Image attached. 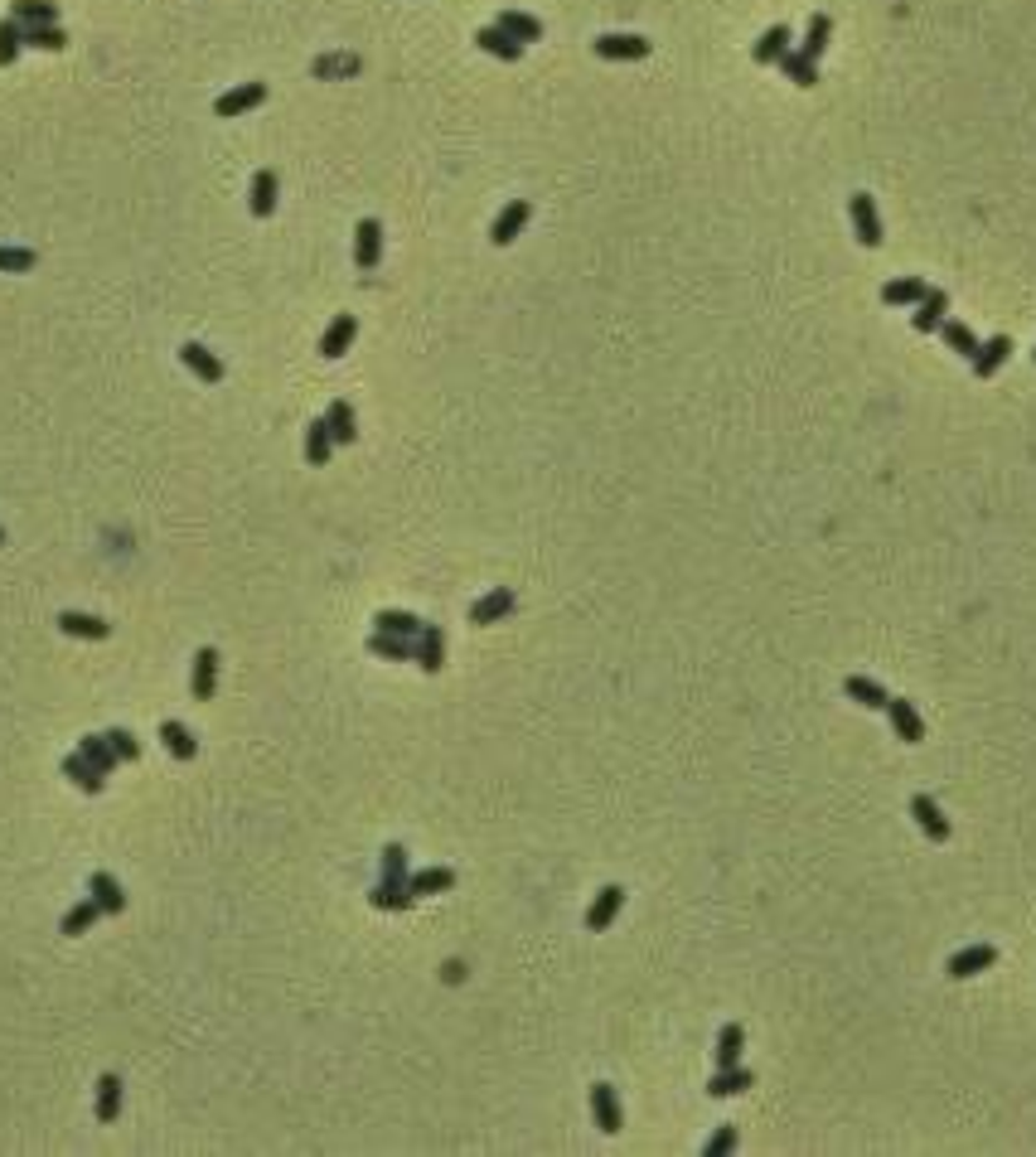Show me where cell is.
Instances as JSON below:
<instances>
[{
  "label": "cell",
  "instance_id": "ac0fdd59",
  "mask_svg": "<svg viewBox=\"0 0 1036 1157\" xmlns=\"http://www.w3.org/2000/svg\"><path fill=\"white\" fill-rule=\"evenodd\" d=\"M325 426H330L335 446H354V441H359V417H354V407H349L344 397H335V402H330V412H325Z\"/></svg>",
  "mask_w": 1036,
  "mask_h": 1157
},
{
  "label": "cell",
  "instance_id": "7dc6e473",
  "mask_svg": "<svg viewBox=\"0 0 1036 1157\" xmlns=\"http://www.w3.org/2000/svg\"><path fill=\"white\" fill-rule=\"evenodd\" d=\"M732 1148H737V1129H732V1124H722V1129H717V1134L702 1143V1153H707V1157H727Z\"/></svg>",
  "mask_w": 1036,
  "mask_h": 1157
},
{
  "label": "cell",
  "instance_id": "8d00e7d4",
  "mask_svg": "<svg viewBox=\"0 0 1036 1157\" xmlns=\"http://www.w3.org/2000/svg\"><path fill=\"white\" fill-rule=\"evenodd\" d=\"M828 39H833V20H828V15H814V20H809V29H804V44H799V54L818 63V54L828 49Z\"/></svg>",
  "mask_w": 1036,
  "mask_h": 1157
},
{
  "label": "cell",
  "instance_id": "8fae6325",
  "mask_svg": "<svg viewBox=\"0 0 1036 1157\" xmlns=\"http://www.w3.org/2000/svg\"><path fill=\"white\" fill-rule=\"evenodd\" d=\"M518 596L509 591V586H495V591H485L475 606H470V625H495V620H504V616H514Z\"/></svg>",
  "mask_w": 1036,
  "mask_h": 1157
},
{
  "label": "cell",
  "instance_id": "4dcf8cb0",
  "mask_svg": "<svg viewBox=\"0 0 1036 1157\" xmlns=\"http://www.w3.org/2000/svg\"><path fill=\"white\" fill-rule=\"evenodd\" d=\"M789 39H794V34H789V24H771V29L756 39L751 59H756V63H779V54H784V49H794Z\"/></svg>",
  "mask_w": 1036,
  "mask_h": 1157
},
{
  "label": "cell",
  "instance_id": "277c9868",
  "mask_svg": "<svg viewBox=\"0 0 1036 1157\" xmlns=\"http://www.w3.org/2000/svg\"><path fill=\"white\" fill-rule=\"evenodd\" d=\"M591 1119H596L601 1134H620L625 1114H620V1095H616V1085H606V1080L591 1085Z\"/></svg>",
  "mask_w": 1036,
  "mask_h": 1157
},
{
  "label": "cell",
  "instance_id": "5bb4252c",
  "mask_svg": "<svg viewBox=\"0 0 1036 1157\" xmlns=\"http://www.w3.org/2000/svg\"><path fill=\"white\" fill-rule=\"evenodd\" d=\"M887 717H892V732H897L906 746H920V741H925V722H920L915 702H906V698H892V702H887Z\"/></svg>",
  "mask_w": 1036,
  "mask_h": 1157
},
{
  "label": "cell",
  "instance_id": "30bf717a",
  "mask_svg": "<svg viewBox=\"0 0 1036 1157\" xmlns=\"http://www.w3.org/2000/svg\"><path fill=\"white\" fill-rule=\"evenodd\" d=\"M179 364H184V369H189L199 383H209V387L223 383V374H228V369H223V359H219L214 349H204V344H184V349H179Z\"/></svg>",
  "mask_w": 1036,
  "mask_h": 1157
},
{
  "label": "cell",
  "instance_id": "f6af8a7d",
  "mask_svg": "<svg viewBox=\"0 0 1036 1157\" xmlns=\"http://www.w3.org/2000/svg\"><path fill=\"white\" fill-rule=\"evenodd\" d=\"M107 737V746L117 751V761H140V741L131 737L127 727H112V732H102Z\"/></svg>",
  "mask_w": 1036,
  "mask_h": 1157
},
{
  "label": "cell",
  "instance_id": "484cf974",
  "mask_svg": "<svg viewBox=\"0 0 1036 1157\" xmlns=\"http://www.w3.org/2000/svg\"><path fill=\"white\" fill-rule=\"evenodd\" d=\"M751 1080H756V1075H751L746 1065H722V1070H717V1075L707 1080V1095H712V1099H727V1095H746V1090H751Z\"/></svg>",
  "mask_w": 1036,
  "mask_h": 1157
},
{
  "label": "cell",
  "instance_id": "ffe728a7",
  "mask_svg": "<svg viewBox=\"0 0 1036 1157\" xmlns=\"http://www.w3.org/2000/svg\"><path fill=\"white\" fill-rule=\"evenodd\" d=\"M944 310H949V296H944L939 286H930V291H925V300H920V305H915V315H910V320H915V335H935V330H939V320H944Z\"/></svg>",
  "mask_w": 1036,
  "mask_h": 1157
},
{
  "label": "cell",
  "instance_id": "7402d4cb",
  "mask_svg": "<svg viewBox=\"0 0 1036 1157\" xmlns=\"http://www.w3.org/2000/svg\"><path fill=\"white\" fill-rule=\"evenodd\" d=\"M495 24H499L509 39H518L523 49L542 39V20H538V15H523V10H499V20H495Z\"/></svg>",
  "mask_w": 1036,
  "mask_h": 1157
},
{
  "label": "cell",
  "instance_id": "f1b7e54d",
  "mask_svg": "<svg viewBox=\"0 0 1036 1157\" xmlns=\"http://www.w3.org/2000/svg\"><path fill=\"white\" fill-rule=\"evenodd\" d=\"M456 887V872L451 867H426V872H412L407 877V892L412 897H441V892H451Z\"/></svg>",
  "mask_w": 1036,
  "mask_h": 1157
},
{
  "label": "cell",
  "instance_id": "3957f363",
  "mask_svg": "<svg viewBox=\"0 0 1036 1157\" xmlns=\"http://www.w3.org/2000/svg\"><path fill=\"white\" fill-rule=\"evenodd\" d=\"M848 214H853V233H857V243L862 248H882V214H877V199L872 194H853V204H848Z\"/></svg>",
  "mask_w": 1036,
  "mask_h": 1157
},
{
  "label": "cell",
  "instance_id": "2e32d148",
  "mask_svg": "<svg viewBox=\"0 0 1036 1157\" xmlns=\"http://www.w3.org/2000/svg\"><path fill=\"white\" fill-rule=\"evenodd\" d=\"M620 905H625V887H601L596 900L586 905V930H611L616 915H620Z\"/></svg>",
  "mask_w": 1036,
  "mask_h": 1157
},
{
  "label": "cell",
  "instance_id": "603a6c76",
  "mask_svg": "<svg viewBox=\"0 0 1036 1157\" xmlns=\"http://www.w3.org/2000/svg\"><path fill=\"white\" fill-rule=\"evenodd\" d=\"M88 892L102 905V915H122V910H127V892L117 887L112 872H93V877H88Z\"/></svg>",
  "mask_w": 1036,
  "mask_h": 1157
},
{
  "label": "cell",
  "instance_id": "6da1fadb",
  "mask_svg": "<svg viewBox=\"0 0 1036 1157\" xmlns=\"http://www.w3.org/2000/svg\"><path fill=\"white\" fill-rule=\"evenodd\" d=\"M374 905L379 910H407L412 905V892H407V848L402 843H388L383 848V882H379V892H374Z\"/></svg>",
  "mask_w": 1036,
  "mask_h": 1157
},
{
  "label": "cell",
  "instance_id": "74e56055",
  "mask_svg": "<svg viewBox=\"0 0 1036 1157\" xmlns=\"http://www.w3.org/2000/svg\"><path fill=\"white\" fill-rule=\"evenodd\" d=\"M741 1046H746V1027H741V1022H727L722 1036H717V1070H722V1065H741Z\"/></svg>",
  "mask_w": 1036,
  "mask_h": 1157
},
{
  "label": "cell",
  "instance_id": "d6986e66",
  "mask_svg": "<svg viewBox=\"0 0 1036 1157\" xmlns=\"http://www.w3.org/2000/svg\"><path fill=\"white\" fill-rule=\"evenodd\" d=\"M63 775H68V779H73V784H78L83 794H102V789H107V775L98 771V766H93V761H88L83 751L63 756Z\"/></svg>",
  "mask_w": 1036,
  "mask_h": 1157
},
{
  "label": "cell",
  "instance_id": "e0dca14e",
  "mask_svg": "<svg viewBox=\"0 0 1036 1157\" xmlns=\"http://www.w3.org/2000/svg\"><path fill=\"white\" fill-rule=\"evenodd\" d=\"M417 663H421V673H441V668H446V630H441V625H421V635H417Z\"/></svg>",
  "mask_w": 1036,
  "mask_h": 1157
},
{
  "label": "cell",
  "instance_id": "44dd1931",
  "mask_svg": "<svg viewBox=\"0 0 1036 1157\" xmlns=\"http://www.w3.org/2000/svg\"><path fill=\"white\" fill-rule=\"evenodd\" d=\"M276 189H281L276 170H258V175H253V189H248V209H253V219H271V209H276Z\"/></svg>",
  "mask_w": 1036,
  "mask_h": 1157
},
{
  "label": "cell",
  "instance_id": "60d3db41",
  "mask_svg": "<svg viewBox=\"0 0 1036 1157\" xmlns=\"http://www.w3.org/2000/svg\"><path fill=\"white\" fill-rule=\"evenodd\" d=\"M20 49H24V24L15 15H5L0 20V68H10L20 59Z\"/></svg>",
  "mask_w": 1036,
  "mask_h": 1157
},
{
  "label": "cell",
  "instance_id": "e575fe53",
  "mask_svg": "<svg viewBox=\"0 0 1036 1157\" xmlns=\"http://www.w3.org/2000/svg\"><path fill=\"white\" fill-rule=\"evenodd\" d=\"M369 654H379V658H388V663H402V658H417V640L374 630V635H369Z\"/></svg>",
  "mask_w": 1036,
  "mask_h": 1157
},
{
  "label": "cell",
  "instance_id": "1f68e13d",
  "mask_svg": "<svg viewBox=\"0 0 1036 1157\" xmlns=\"http://www.w3.org/2000/svg\"><path fill=\"white\" fill-rule=\"evenodd\" d=\"M779 73H784L794 88H814V83H818V68H814V59H804L799 49H784V54H779Z\"/></svg>",
  "mask_w": 1036,
  "mask_h": 1157
},
{
  "label": "cell",
  "instance_id": "c3c4849f",
  "mask_svg": "<svg viewBox=\"0 0 1036 1157\" xmlns=\"http://www.w3.org/2000/svg\"><path fill=\"white\" fill-rule=\"evenodd\" d=\"M0 547H5V528H0Z\"/></svg>",
  "mask_w": 1036,
  "mask_h": 1157
},
{
  "label": "cell",
  "instance_id": "f546056e",
  "mask_svg": "<svg viewBox=\"0 0 1036 1157\" xmlns=\"http://www.w3.org/2000/svg\"><path fill=\"white\" fill-rule=\"evenodd\" d=\"M925 291H930V286H925L920 276H897V281H887V286H882V300L901 310V305H920V300H925Z\"/></svg>",
  "mask_w": 1036,
  "mask_h": 1157
},
{
  "label": "cell",
  "instance_id": "d6a6232c",
  "mask_svg": "<svg viewBox=\"0 0 1036 1157\" xmlns=\"http://www.w3.org/2000/svg\"><path fill=\"white\" fill-rule=\"evenodd\" d=\"M330 456H335V436H330V426L320 417V421L305 426V460L310 465H330Z\"/></svg>",
  "mask_w": 1036,
  "mask_h": 1157
},
{
  "label": "cell",
  "instance_id": "ab89813d",
  "mask_svg": "<svg viewBox=\"0 0 1036 1157\" xmlns=\"http://www.w3.org/2000/svg\"><path fill=\"white\" fill-rule=\"evenodd\" d=\"M939 335H944V344H949L954 354H964V359H974V354H978V339H974V330H969V325H959V320H949V315H944V320H939Z\"/></svg>",
  "mask_w": 1036,
  "mask_h": 1157
},
{
  "label": "cell",
  "instance_id": "836d02e7",
  "mask_svg": "<svg viewBox=\"0 0 1036 1157\" xmlns=\"http://www.w3.org/2000/svg\"><path fill=\"white\" fill-rule=\"evenodd\" d=\"M117 1114H122V1080L107 1070L98 1080V1124H117Z\"/></svg>",
  "mask_w": 1036,
  "mask_h": 1157
},
{
  "label": "cell",
  "instance_id": "ee69618b",
  "mask_svg": "<svg viewBox=\"0 0 1036 1157\" xmlns=\"http://www.w3.org/2000/svg\"><path fill=\"white\" fill-rule=\"evenodd\" d=\"M78 751H83V756H88V761H93V766H98L102 775L117 771V751L107 746V737H83V741H78Z\"/></svg>",
  "mask_w": 1036,
  "mask_h": 1157
},
{
  "label": "cell",
  "instance_id": "8992f818",
  "mask_svg": "<svg viewBox=\"0 0 1036 1157\" xmlns=\"http://www.w3.org/2000/svg\"><path fill=\"white\" fill-rule=\"evenodd\" d=\"M354 261H359V271H374L383 261V223L379 219H359V228H354Z\"/></svg>",
  "mask_w": 1036,
  "mask_h": 1157
},
{
  "label": "cell",
  "instance_id": "bcb514c9",
  "mask_svg": "<svg viewBox=\"0 0 1036 1157\" xmlns=\"http://www.w3.org/2000/svg\"><path fill=\"white\" fill-rule=\"evenodd\" d=\"M34 261L29 248H0V271H34Z\"/></svg>",
  "mask_w": 1036,
  "mask_h": 1157
},
{
  "label": "cell",
  "instance_id": "7a4b0ae2",
  "mask_svg": "<svg viewBox=\"0 0 1036 1157\" xmlns=\"http://www.w3.org/2000/svg\"><path fill=\"white\" fill-rule=\"evenodd\" d=\"M591 49H596V59H611V63H640V59H649V44L645 34H601V39H591Z\"/></svg>",
  "mask_w": 1036,
  "mask_h": 1157
},
{
  "label": "cell",
  "instance_id": "4316f807",
  "mask_svg": "<svg viewBox=\"0 0 1036 1157\" xmlns=\"http://www.w3.org/2000/svg\"><path fill=\"white\" fill-rule=\"evenodd\" d=\"M475 44H480L485 54L504 59V63H518V59H523V44H518V39H509L499 24H485V29H475Z\"/></svg>",
  "mask_w": 1036,
  "mask_h": 1157
},
{
  "label": "cell",
  "instance_id": "681fc988",
  "mask_svg": "<svg viewBox=\"0 0 1036 1157\" xmlns=\"http://www.w3.org/2000/svg\"><path fill=\"white\" fill-rule=\"evenodd\" d=\"M1032 359H1036V349H1032Z\"/></svg>",
  "mask_w": 1036,
  "mask_h": 1157
},
{
  "label": "cell",
  "instance_id": "d4e9b609",
  "mask_svg": "<svg viewBox=\"0 0 1036 1157\" xmlns=\"http://www.w3.org/2000/svg\"><path fill=\"white\" fill-rule=\"evenodd\" d=\"M160 746L175 756V761H194L199 756V741L184 722H160Z\"/></svg>",
  "mask_w": 1036,
  "mask_h": 1157
},
{
  "label": "cell",
  "instance_id": "7bdbcfd3",
  "mask_svg": "<svg viewBox=\"0 0 1036 1157\" xmlns=\"http://www.w3.org/2000/svg\"><path fill=\"white\" fill-rule=\"evenodd\" d=\"M24 44H29V49H49V54H59V49L68 44V34H63L59 24H24Z\"/></svg>",
  "mask_w": 1036,
  "mask_h": 1157
},
{
  "label": "cell",
  "instance_id": "52a82bcc",
  "mask_svg": "<svg viewBox=\"0 0 1036 1157\" xmlns=\"http://www.w3.org/2000/svg\"><path fill=\"white\" fill-rule=\"evenodd\" d=\"M354 335H359V320H354L349 310H339V315L330 320V330L320 335V359H344L349 344H354Z\"/></svg>",
  "mask_w": 1036,
  "mask_h": 1157
},
{
  "label": "cell",
  "instance_id": "f35d334b",
  "mask_svg": "<svg viewBox=\"0 0 1036 1157\" xmlns=\"http://www.w3.org/2000/svg\"><path fill=\"white\" fill-rule=\"evenodd\" d=\"M10 15H15L20 24H59V5H54V0H15Z\"/></svg>",
  "mask_w": 1036,
  "mask_h": 1157
},
{
  "label": "cell",
  "instance_id": "9a60e30c",
  "mask_svg": "<svg viewBox=\"0 0 1036 1157\" xmlns=\"http://www.w3.org/2000/svg\"><path fill=\"white\" fill-rule=\"evenodd\" d=\"M1013 349H1017V344H1013L1008 335H993L988 344H978V354L969 359V364H974V379H993V374L1013 359Z\"/></svg>",
  "mask_w": 1036,
  "mask_h": 1157
},
{
  "label": "cell",
  "instance_id": "b9f144b4",
  "mask_svg": "<svg viewBox=\"0 0 1036 1157\" xmlns=\"http://www.w3.org/2000/svg\"><path fill=\"white\" fill-rule=\"evenodd\" d=\"M98 915H102V905H98V900L88 897V900H78V905H73V910H68V915H63V925H59V930H63V935H73V939H78V935H83V930H93V920H98Z\"/></svg>",
  "mask_w": 1036,
  "mask_h": 1157
},
{
  "label": "cell",
  "instance_id": "83f0119b",
  "mask_svg": "<svg viewBox=\"0 0 1036 1157\" xmlns=\"http://www.w3.org/2000/svg\"><path fill=\"white\" fill-rule=\"evenodd\" d=\"M843 693L853 698V702H862V707H872V712H882L887 702H892V693L877 683V678H862V673H853L848 683H843Z\"/></svg>",
  "mask_w": 1036,
  "mask_h": 1157
},
{
  "label": "cell",
  "instance_id": "9c48e42d",
  "mask_svg": "<svg viewBox=\"0 0 1036 1157\" xmlns=\"http://www.w3.org/2000/svg\"><path fill=\"white\" fill-rule=\"evenodd\" d=\"M261 102H266V83H243L214 102V117H243V112H258Z\"/></svg>",
  "mask_w": 1036,
  "mask_h": 1157
},
{
  "label": "cell",
  "instance_id": "4fadbf2b",
  "mask_svg": "<svg viewBox=\"0 0 1036 1157\" xmlns=\"http://www.w3.org/2000/svg\"><path fill=\"white\" fill-rule=\"evenodd\" d=\"M910 814H915V823H920V833H925L930 843H949V818H944V809H939L930 794H915V799H910Z\"/></svg>",
  "mask_w": 1036,
  "mask_h": 1157
},
{
  "label": "cell",
  "instance_id": "d590c367",
  "mask_svg": "<svg viewBox=\"0 0 1036 1157\" xmlns=\"http://www.w3.org/2000/svg\"><path fill=\"white\" fill-rule=\"evenodd\" d=\"M374 630H383V635H402V640H417V635H421V620H417L412 611H379V616H374Z\"/></svg>",
  "mask_w": 1036,
  "mask_h": 1157
},
{
  "label": "cell",
  "instance_id": "ba28073f",
  "mask_svg": "<svg viewBox=\"0 0 1036 1157\" xmlns=\"http://www.w3.org/2000/svg\"><path fill=\"white\" fill-rule=\"evenodd\" d=\"M993 964H998V949H993V944H969V949L949 954L944 974H949V978H974V974H983V969H993Z\"/></svg>",
  "mask_w": 1036,
  "mask_h": 1157
},
{
  "label": "cell",
  "instance_id": "7c38bea8",
  "mask_svg": "<svg viewBox=\"0 0 1036 1157\" xmlns=\"http://www.w3.org/2000/svg\"><path fill=\"white\" fill-rule=\"evenodd\" d=\"M189 688H194V698L199 702H209L214 693H219V649H194V673H189Z\"/></svg>",
  "mask_w": 1036,
  "mask_h": 1157
},
{
  "label": "cell",
  "instance_id": "cb8c5ba5",
  "mask_svg": "<svg viewBox=\"0 0 1036 1157\" xmlns=\"http://www.w3.org/2000/svg\"><path fill=\"white\" fill-rule=\"evenodd\" d=\"M59 630H63V635H73V640H107V635H112V625H107V620H98V616H83V611H63V616H59Z\"/></svg>",
  "mask_w": 1036,
  "mask_h": 1157
},
{
  "label": "cell",
  "instance_id": "5b68a950",
  "mask_svg": "<svg viewBox=\"0 0 1036 1157\" xmlns=\"http://www.w3.org/2000/svg\"><path fill=\"white\" fill-rule=\"evenodd\" d=\"M528 219H533V204H528V199H509V204L499 209L495 228H490V243H495V248H509L518 233L528 228Z\"/></svg>",
  "mask_w": 1036,
  "mask_h": 1157
}]
</instances>
